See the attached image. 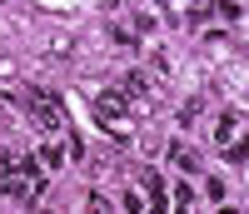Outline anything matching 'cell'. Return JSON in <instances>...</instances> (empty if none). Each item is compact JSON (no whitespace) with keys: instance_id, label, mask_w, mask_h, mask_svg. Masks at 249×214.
Instances as JSON below:
<instances>
[{"instance_id":"cell-1","label":"cell","mask_w":249,"mask_h":214,"mask_svg":"<svg viewBox=\"0 0 249 214\" xmlns=\"http://www.w3.org/2000/svg\"><path fill=\"white\" fill-rule=\"evenodd\" d=\"M25 110L45 125V130H65V110H60V95L55 90H30L25 95Z\"/></svg>"},{"instance_id":"cell-2","label":"cell","mask_w":249,"mask_h":214,"mask_svg":"<svg viewBox=\"0 0 249 214\" xmlns=\"http://www.w3.org/2000/svg\"><path fill=\"white\" fill-rule=\"evenodd\" d=\"M95 120H100V125H105V130H110V125H120V120H124V100L105 90V95H100V100H95Z\"/></svg>"},{"instance_id":"cell-3","label":"cell","mask_w":249,"mask_h":214,"mask_svg":"<svg viewBox=\"0 0 249 214\" xmlns=\"http://www.w3.org/2000/svg\"><path fill=\"white\" fill-rule=\"evenodd\" d=\"M239 125H244V115H239V110H224V115H219V130H214V135H219V144H230V140L239 135Z\"/></svg>"},{"instance_id":"cell-4","label":"cell","mask_w":249,"mask_h":214,"mask_svg":"<svg viewBox=\"0 0 249 214\" xmlns=\"http://www.w3.org/2000/svg\"><path fill=\"white\" fill-rule=\"evenodd\" d=\"M124 95H130V100H150V80H144L140 70H135V75H124Z\"/></svg>"},{"instance_id":"cell-5","label":"cell","mask_w":249,"mask_h":214,"mask_svg":"<svg viewBox=\"0 0 249 214\" xmlns=\"http://www.w3.org/2000/svg\"><path fill=\"white\" fill-rule=\"evenodd\" d=\"M144 189H150V204H155V209H164V179L155 175V169H144Z\"/></svg>"},{"instance_id":"cell-6","label":"cell","mask_w":249,"mask_h":214,"mask_svg":"<svg viewBox=\"0 0 249 214\" xmlns=\"http://www.w3.org/2000/svg\"><path fill=\"white\" fill-rule=\"evenodd\" d=\"M170 160H175L179 169H199V155H195L190 144H175V149H170Z\"/></svg>"},{"instance_id":"cell-7","label":"cell","mask_w":249,"mask_h":214,"mask_svg":"<svg viewBox=\"0 0 249 214\" xmlns=\"http://www.w3.org/2000/svg\"><path fill=\"white\" fill-rule=\"evenodd\" d=\"M15 169H20V160L10 155V149H0V179H5V175H15Z\"/></svg>"},{"instance_id":"cell-8","label":"cell","mask_w":249,"mask_h":214,"mask_svg":"<svg viewBox=\"0 0 249 214\" xmlns=\"http://www.w3.org/2000/svg\"><path fill=\"white\" fill-rule=\"evenodd\" d=\"M219 15H224V20H239L244 10H239V0H219Z\"/></svg>"},{"instance_id":"cell-9","label":"cell","mask_w":249,"mask_h":214,"mask_svg":"<svg viewBox=\"0 0 249 214\" xmlns=\"http://www.w3.org/2000/svg\"><path fill=\"white\" fill-rule=\"evenodd\" d=\"M45 164H50V169H60V164H65V149L50 144V149H45Z\"/></svg>"},{"instance_id":"cell-10","label":"cell","mask_w":249,"mask_h":214,"mask_svg":"<svg viewBox=\"0 0 249 214\" xmlns=\"http://www.w3.org/2000/svg\"><path fill=\"white\" fill-rule=\"evenodd\" d=\"M204 195H210V199L219 204V199H224V179H210V184H204Z\"/></svg>"}]
</instances>
